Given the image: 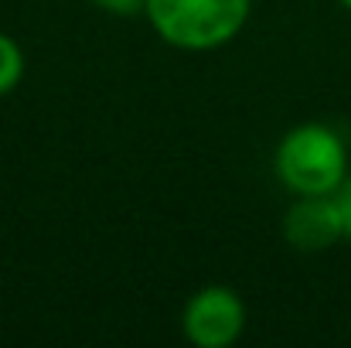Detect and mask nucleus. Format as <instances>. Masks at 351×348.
<instances>
[{"mask_svg": "<svg viewBox=\"0 0 351 348\" xmlns=\"http://www.w3.org/2000/svg\"><path fill=\"white\" fill-rule=\"evenodd\" d=\"M273 171L293 198L335 195L338 185L348 178V147L341 133L328 123H297L280 137L273 150Z\"/></svg>", "mask_w": 351, "mask_h": 348, "instance_id": "obj_1", "label": "nucleus"}, {"mask_svg": "<svg viewBox=\"0 0 351 348\" xmlns=\"http://www.w3.org/2000/svg\"><path fill=\"white\" fill-rule=\"evenodd\" d=\"M252 0H147L143 17L178 51H215L239 38Z\"/></svg>", "mask_w": 351, "mask_h": 348, "instance_id": "obj_2", "label": "nucleus"}, {"mask_svg": "<svg viewBox=\"0 0 351 348\" xmlns=\"http://www.w3.org/2000/svg\"><path fill=\"white\" fill-rule=\"evenodd\" d=\"M245 301L226 283L195 290L181 311V332L195 348H229L245 332Z\"/></svg>", "mask_w": 351, "mask_h": 348, "instance_id": "obj_3", "label": "nucleus"}, {"mask_svg": "<svg viewBox=\"0 0 351 348\" xmlns=\"http://www.w3.org/2000/svg\"><path fill=\"white\" fill-rule=\"evenodd\" d=\"M283 239L300 253H321L345 239L341 216L331 195H297L283 216Z\"/></svg>", "mask_w": 351, "mask_h": 348, "instance_id": "obj_4", "label": "nucleus"}, {"mask_svg": "<svg viewBox=\"0 0 351 348\" xmlns=\"http://www.w3.org/2000/svg\"><path fill=\"white\" fill-rule=\"evenodd\" d=\"M24 65H27L24 62V48L10 34L0 31V96H7V93H14L21 86Z\"/></svg>", "mask_w": 351, "mask_h": 348, "instance_id": "obj_5", "label": "nucleus"}, {"mask_svg": "<svg viewBox=\"0 0 351 348\" xmlns=\"http://www.w3.org/2000/svg\"><path fill=\"white\" fill-rule=\"evenodd\" d=\"M335 205H338V216H341V229H345V239H351V171L348 178L338 185V192L331 195Z\"/></svg>", "mask_w": 351, "mask_h": 348, "instance_id": "obj_6", "label": "nucleus"}, {"mask_svg": "<svg viewBox=\"0 0 351 348\" xmlns=\"http://www.w3.org/2000/svg\"><path fill=\"white\" fill-rule=\"evenodd\" d=\"M96 7L117 14V17H133V14H143V3L147 0H93Z\"/></svg>", "mask_w": 351, "mask_h": 348, "instance_id": "obj_7", "label": "nucleus"}, {"mask_svg": "<svg viewBox=\"0 0 351 348\" xmlns=\"http://www.w3.org/2000/svg\"><path fill=\"white\" fill-rule=\"evenodd\" d=\"M338 3H341V7H345V10H351V0H338Z\"/></svg>", "mask_w": 351, "mask_h": 348, "instance_id": "obj_8", "label": "nucleus"}]
</instances>
